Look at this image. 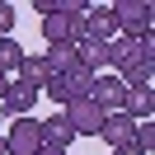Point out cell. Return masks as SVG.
I'll list each match as a JSON object with an SVG mask.
<instances>
[{
	"instance_id": "obj_1",
	"label": "cell",
	"mask_w": 155,
	"mask_h": 155,
	"mask_svg": "<svg viewBox=\"0 0 155 155\" xmlns=\"http://www.w3.org/2000/svg\"><path fill=\"white\" fill-rule=\"evenodd\" d=\"M150 19H155V10L146 0H117L113 5V24L122 28V38H146L150 33Z\"/></svg>"
},
{
	"instance_id": "obj_2",
	"label": "cell",
	"mask_w": 155,
	"mask_h": 155,
	"mask_svg": "<svg viewBox=\"0 0 155 155\" xmlns=\"http://www.w3.org/2000/svg\"><path fill=\"white\" fill-rule=\"evenodd\" d=\"M0 141H5L10 155H38L42 150V122H38V117H14L10 132L0 136Z\"/></svg>"
},
{
	"instance_id": "obj_3",
	"label": "cell",
	"mask_w": 155,
	"mask_h": 155,
	"mask_svg": "<svg viewBox=\"0 0 155 155\" xmlns=\"http://www.w3.org/2000/svg\"><path fill=\"white\" fill-rule=\"evenodd\" d=\"M42 99L38 85H28V80H10V89H5V99H0V117H33V104Z\"/></svg>"
},
{
	"instance_id": "obj_4",
	"label": "cell",
	"mask_w": 155,
	"mask_h": 155,
	"mask_svg": "<svg viewBox=\"0 0 155 155\" xmlns=\"http://www.w3.org/2000/svg\"><path fill=\"white\" fill-rule=\"evenodd\" d=\"M61 117L71 122L75 136H99V127H104V108H99L94 99H71V104L61 108Z\"/></svg>"
},
{
	"instance_id": "obj_5",
	"label": "cell",
	"mask_w": 155,
	"mask_h": 155,
	"mask_svg": "<svg viewBox=\"0 0 155 155\" xmlns=\"http://www.w3.org/2000/svg\"><path fill=\"white\" fill-rule=\"evenodd\" d=\"M117 24H113V5H89L85 10V24H80V42L75 47H85V42H113Z\"/></svg>"
},
{
	"instance_id": "obj_6",
	"label": "cell",
	"mask_w": 155,
	"mask_h": 155,
	"mask_svg": "<svg viewBox=\"0 0 155 155\" xmlns=\"http://www.w3.org/2000/svg\"><path fill=\"white\" fill-rule=\"evenodd\" d=\"M122 94H127V85L113 75V71H104V75H94V85H89V99H94L104 113H122Z\"/></svg>"
},
{
	"instance_id": "obj_7",
	"label": "cell",
	"mask_w": 155,
	"mask_h": 155,
	"mask_svg": "<svg viewBox=\"0 0 155 155\" xmlns=\"http://www.w3.org/2000/svg\"><path fill=\"white\" fill-rule=\"evenodd\" d=\"M122 113L132 117V122H150V113H155V85H127Z\"/></svg>"
},
{
	"instance_id": "obj_8",
	"label": "cell",
	"mask_w": 155,
	"mask_h": 155,
	"mask_svg": "<svg viewBox=\"0 0 155 155\" xmlns=\"http://www.w3.org/2000/svg\"><path fill=\"white\" fill-rule=\"evenodd\" d=\"M71 146H75V132H71V122L61 117V108H57V113L42 122V150H61V155H66Z\"/></svg>"
},
{
	"instance_id": "obj_9",
	"label": "cell",
	"mask_w": 155,
	"mask_h": 155,
	"mask_svg": "<svg viewBox=\"0 0 155 155\" xmlns=\"http://www.w3.org/2000/svg\"><path fill=\"white\" fill-rule=\"evenodd\" d=\"M80 61V52H75V42H52L47 52H42V66H47V80H57V75H66L71 66Z\"/></svg>"
},
{
	"instance_id": "obj_10",
	"label": "cell",
	"mask_w": 155,
	"mask_h": 155,
	"mask_svg": "<svg viewBox=\"0 0 155 155\" xmlns=\"http://www.w3.org/2000/svg\"><path fill=\"white\" fill-rule=\"evenodd\" d=\"M132 132H136V122L127 113H104V127H99V141H108L117 150V146H127L132 141Z\"/></svg>"
},
{
	"instance_id": "obj_11",
	"label": "cell",
	"mask_w": 155,
	"mask_h": 155,
	"mask_svg": "<svg viewBox=\"0 0 155 155\" xmlns=\"http://www.w3.org/2000/svg\"><path fill=\"white\" fill-rule=\"evenodd\" d=\"M61 85H66V94H71V99H89V85H94V71L75 61V66H71L66 75H61Z\"/></svg>"
},
{
	"instance_id": "obj_12",
	"label": "cell",
	"mask_w": 155,
	"mask_h": 155,
	"mask_svg": "<svg viewBox=\"0 0 155 155\" xmlns=\"http://www.w3.org/2000/svg\"><path fill=\"white\" fill-rule=\"evenodd\" d=\"M19 61H24V47L14 38H0V71L14 80V71H19Z\"/></svg>"
},
{
	"instance_id": "obj_13",
	"label": "cell",
	"mask_w": 155,
	"mask_h": 155,
	"mask_svg": "<svg viewBox=\"0 0 155 155\" xmlns=\"http://www.w3.org/2000/svg\"><path fill=\"white\" fill-rule=\"evenodd\" d=\"M42 94L57 99V108H66V104H71V94H66V85H61V75H57V80H47V85H42Z\"/></svg>"
},
{
	"instance_id": "obj_14",
	"label": "cell",
	"mask_w": 155,
	"mask_h": 155,
	"mask_svg": "<svg viewBox=\"0 0 155 155\" xmlns=\"http://www.w3.org/2000/svg\"><path fill=\"white\" fill-rule=\"evenodd\" d=\"M14 19H19V14H14V5H5V0H0V38H10Z\"/></svg>"
},
{
	"instance_id": "obj_15",
	"label": "cell",
	"mask_w": 155,
	"mask_h": 155,
	"mask_svg": "<svg viewBox=\"0 0 155 155\" xmlns=\"http://www.w3.org/2000/svg\"><path fill=\"white\" fill-rule=\"evenodd\" d=\"M33 10H38L42 19H47V14H57V10H61V0H38V5H33Z\"/></svg>"
},
{
	"instance_id": "obj_16",
	"label": "cell",
	"mask_w": 155,
	"mask_h": 155,
	"mask_svg": "<svg viewBox=\"0 0 155 155\" xmlns=\"http://www.w3.org/2000/svg\"><path fill=\"white\" fill-rule=\"evenodd\" d=\"M113 155H141V150H136V146H132V141H127V146H117V150H113Z\"/></svg>"
},
{
	"instance_id": "obj_17",
	"label": "cell",
	"mask_w": 155,
	"mask_h": 155,
	"mask_svg": "<svg viewBox=\"0 0 155 155\" xmlns=\"http://www.w3.org/2000/svg\"><path fill=\"white\" fill-rule=\"evenodd\" d=\"M5 89H10V75H5V71H0V99H5Z\"/></svg>"
},
{
	"instance_id": "obj_18",
	"label": "cell",
	"mask_w": 155,
	"mask_h": 155,
	"mask_svg": "<svg viewBox=\"0 0 155 155\" xmlns=\"http://www.w3.org/2000/svg\"><path fill=\"white\" fill-rule=\"evenodd\" d=\"M38 155H61V150H38Z\"/></svg>"
},
{
	"instance_id": "obj_19",
	"label": "cell",
	"mask_w": 155,
	"mask_h": 155,
	"mask_svg": "<svg viewBox=\"0 0 155 155\" xmlns=\"http://www.w3.org/2000/svg\"><path fill=\"white\" fill-rule=\"evenodd\" d=\"M0 136H5V117H0Z\"/></svg>"
},
{
	"instance_id": "obj_20",
	"label": "cell",
	"mask_w": 155,
	"mask_h": 155,
	"mask_svg": "<svg viewBox=\"0 0 155 155\" xmlns=\"http://www.w3.org/2000/svg\"><path fill=\"white\" fill-rule=\"evenodd\" d=\"M0 155H10V150H5V141H0Z\"/></svg>"
}]
</instances>
